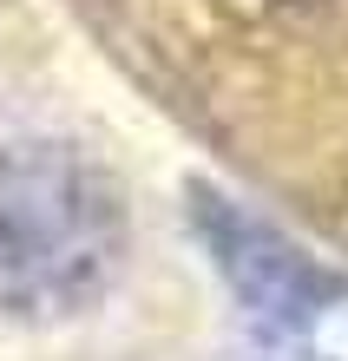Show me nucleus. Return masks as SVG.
I'll list each match as a JSON object with an SVG mask.
<instances>
[{"label":"nucleus","instance_id":"obj_2","mask_svg":"<svg viewBox=\"0 0 348 361\" xmlns=\"http://www.w3.org/2000/svg\"><path fill=\"white\" fill-rule=\"evenodd\" d=\"M198 237L244 309L250 361H348V276L302 257L244 204L198 190Z\"/></svg>","mask_w":348,"mask_h":361},{"label":"nucleus","instance_id":"obj_3","mask_svg":"<svg viewBox=\"0 0 348 361\" xmlns=\"http://www.w3.org/2000/svg\"><path fill=\"white\" fill-rule=\"evenodd\" d=\"M236 13H276V7H302V0H224Z\"/></svg>","mask_w":348,"mask_h":361},{"label":"nucleus","instance_id":"obj_1","mask_svg":"<svg viewBox=\"0 0 348 361\" xmlns=\"http://www.w3.org/2000/svg\"><path fill=\"white\" fill-rule=\"evenodd\" d=\"M125 190L66 138H20L0 152V322H73L119 283Z\"/></svg>","mask_w":348,"mask_h":361}]
</instances>
